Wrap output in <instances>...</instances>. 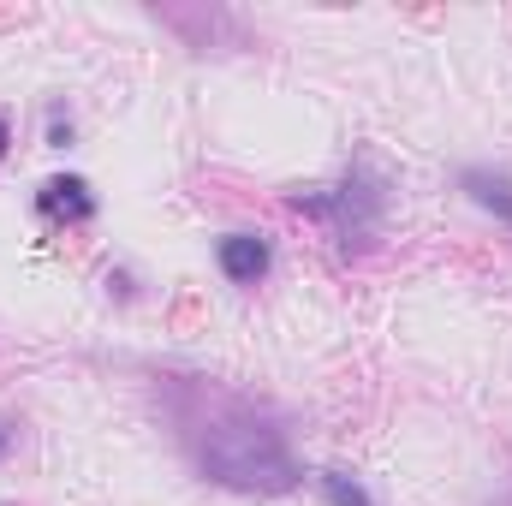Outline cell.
Segmentation results:
<instances>
[{"mask_svg": "<svg viewBox=\"0 0 512 506\" xmlns=\"http://www.w3.org/2000/svg\"><path fill=\"white\" fill-rule=\"evenodd\" d=\"M292 209L298 215H316V221H328L334 233H340V245L352 251L358 239H370L376 233V221H382V185L370 179V173H346L340 185H328V191H298L292 197Z\"/></svg>", "mask_w": 512, "mask_h": 506, "instance_id": "obj_2", "label": "cell"}, {"mask_svg": "<svg viewBox=\"0 0 512 506\" xmlns=\"http://www.w3.org/2000/svg\"><path fill=\"white\" fill-rule=\"evenodd\" d=\"M36 209H42L48 221H60V227H84V221H96V191H90L78 173H54V179L36 191Z\"/></svg>", "mask_w": 512, "mask_h": 506, "instance_id": "obj_3", "label": "cell"}, {"mask_svg": "<svg viewBox=\"0 0 512 506\" xmlns=\"http://www.w3.org/2000/svg\"><path fill=\"white\" fill-rule=\"evenodd\" d=\"M48 143H54V149H66V143H72V120H66L60 108H48Z\"/></svg>", "mask_w": 512, "mask_h": 506, "instance_id": "obj_7", "label": "cell"}, {"mask_svg": "<svg viewBox=\"0 0 512 506\" xmlns=\"http://www.w3.org/2000/svg\"><path fill=\"white\" fill-rule=\"evenodd\" d=\"M465 191H471V203L477 209H489L495 221H507L512 227V179L501 167H465V179H459Z\"/></svg>", "mask_w": 512, "mask_h": 506, "instance_id": "obj_5", "label": "cell"}, {"mask_svg": "<svg viewBox=\"0 0 512 506\" xmlns=\"http://www.w3.org/2000/svg\"><path fill=\"white\" fill-rule=\"evenodd\" d=\"M316 483H322L328 506H376V501H370V489H364L358 477H346V471H322Z\"/></svg>", "mask_w": 512, "mask_h": 506, "instance_id": "obj_6", "label": "cell"}, {"mask_svg": "<svg viewBox=\"0 0 512 506\" xmlns=\"http://www.w3.org/2000/svg\"><path fill=\"white\" fill-rule=\"evenodd\" d=\"M215 262H221V274H227L233 286H256V280L274 268V251H268L262 233H227V239L215 245Z\"/></svg>", "mask_w": 512, "mask_h": 506, "instance_id": "obj_4", "label": "cell"}, {"mask_svg": "<svg viewBox=\"0 0 512 506\" xmlns=\"http://www.w3.org/2000/svg\"><path fill=\"white\" fill-rule=\"evenodd\" d=\"M6 149H12V120L0 114V161H6Z\"/></svg>", "mask_w": 512, "mask_h": 506, "instance_id": "obj_8", "label": "cell"}, {"mask_svg": "<svg viewBox=\"0 0 512 506\" xmlns=\"http://www.w3.org/2000/svg\"><path fill=\"white\" fill-rule=\"evenodd\" d=\"M6 447H12V429H6V423H0V453H6Z\"/></svg>", "mask_w": 512, "mask_h": 506, "instance_id": "obj_9", "label": "cell"}, {"mask_svg": "<svg viewBox=\"0 0 512 506\" xmlns=\"http://www.w3.org/2000/svg\"><path fill=\"white\" fill-rule=\"evenodd\" d=\"M197 465L203 477H215L221 489H239V495H286L298 489V459H292V441L286 429H274L262 411H221L203 441H197Z\"/></svg>", "mask_w": 512, "mask_h": 506, "instance_id": "obj_1", "label": "cell"}]
</instances>
